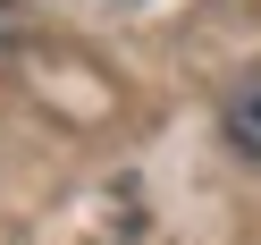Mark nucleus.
I'll return each mask as SVG.
<instances>
[{"label":"nucleus","mask_w":261,"mask_h":245,"mask_svg":"<svg viewBox=\"0 0 261 245\" xmlns=\"http://www.w3.org/2000/svg\"><path fill=\"white\" fill-rule=\"evenodd\" d=\"M219 127H227V152L261 161V76H244V85H227V102H219Z\"/></svg>","instance_id":"f257e3e1"}]
</instances>
